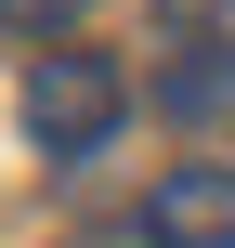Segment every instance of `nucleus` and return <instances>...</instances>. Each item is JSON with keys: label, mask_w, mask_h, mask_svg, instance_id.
Here are the masks:
<instances>
[{"label": "nucleus", "mask_w": 235, "mask_h": 248, "mask_svg": "<svg viewBox=\"0 0 235 248\" xmlns=\"http://www.w3.org/2000/svg\"><path fill=\"white\" fill-rule=\"evenodd\" d=\"M144 248H235V170L222 157H183L144 183Z\"/></svg>", "instance_id": "f03ea898"}, {"label": "nucleus", "mask_w": 235, "mask_h": 248, "mask_svg": "<svg viewBox=\"0 0 235 248\" xmlns=\"http://www.w3.org/2000/svg\"><path fill=\"white\" fill-rule=\"evenodd\" d=\"M39 26H78V0H0V39H39Z\"/></svg>", "instance_id": "20e7f679"}, {"label": "nucleus", "mask_w": 235, "mask_h": 248, "mask_svg": "<svg viewBox=\"0 0 235 248\" xmlns=\"http://www.w3.org/2000/svg\"><path fill=\"white\" fill-rule=\"evenodd\" d=\"M118 118H131V78H118L105 52H39V65H26V144H39V157H92Z\"/></svg>", "instance_id": "f257e3e1"}, {"label": "nucleus", "mask_w": 235, "mask_h": 248, "mask_svg": "<svg viewBox=\"0 0 235 248\" xmlns=\"http://www.w3.org/2000/svg\"><path fill=\"white\" fill-rule=\"evenodd\" d=\"M157 118H183V131L235 118V39H196V52H170V65H157Z\"/></svg>", "instance_id": "7ed1b4c3"}]
</instances>
